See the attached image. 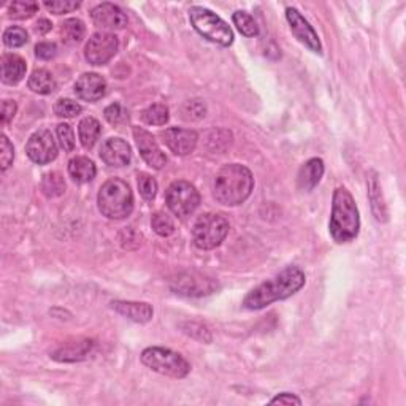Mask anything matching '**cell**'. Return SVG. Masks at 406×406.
<instances>
[{"mask_svg":"<svg viewBox=\"0 0 406 406\" xmlns=\"http://www.w3.org/2000/svg\"><path fill=\"white\" fill-rule=\"evenodd\" d=\"M111 308L116 313H119L121 316H124L127 319L133 320V323L138 324H147L153 319V308L148 303L143 302H124V300H116L111 302Z\"/></svg>","mask_w":406,"mask_h":406,"instance_id":"19","label":"cell"},{"mask_svg":"<svg viewBox=\"0 0 406 406\" xmlns=\"http://www.w3.org/2000/svg\"><path fill=\"white\" fill-rule=\"evenodd\" d=\"M138 189H140V194L144 200H153L157 192L156 180L148 173H140L138 175Z\"/></svg>","mask_w":406,"mask_h":406,"instance_id":"35","label":"cell"},{"mask_svg":"<svg viewBox=\"0 0 406 406\" xmlns=\"http://www.w3.org/2000/svg\"><path fill=\"white\" fill-rule=\"evenodd\" d=\"M39 11L37 2H29V0H18L13 2L8 8V15L13 20H29Z\"/></svg>","mask_w":406,"mask_h":406,"instance_id":"30","label":"cell"},{"mask_svg":"<svg viewBox=\"0 0 406 406\" xmlns=\"http://www.w3.org/2000/svg\"><path fill=\"white\" fill-rule=\"evenodd\" d=\"M230 224L222 215L205 213L192 227V240L198 250L210 251L219 246L229 234Z\"/></svg>","mask_w":406,"mask_h":406,"instance_id":"7","label":"cell"},{"mask_svg":"<svg viewBox=\"0 0 406 406\" xmlns=\"http://www.w3.org/2000/svg\"><path fill=\"white\" fill-rule=\"evenodd\" d=\"M41 191L46 197L56 198L60 197L65 192V181L64 177L59 172H50L43 177L41 181Z\"/></svg>","mask_w":406,"mask_h":406,"instance_id":"27","label":"cell"},{"mask_svg":"<svg viewBox=\"0 0 406 406\" xmlns=\"http://www.w3.org/2000/svg\"><path fill=\"white\" fill-rule=\"evenodd\" d=\"M57 138L65 153H72L75 149V133L69 124L57 126Z\"/></svg>","mask_w":406,"mask_h":406,"instance_id":"37","label":"cell"},{"mask_svg":"<svg viewBox=\"0 0 406 406\" xmlns=\"http://www.w3.org/2000/svg\"><path fill=\"white\" fill-rule=\"evenodd\" d=\"M162 138L167 148L177 156H187L194 153L198 142L196 130L180 129V127H170V129L162 132Z\"/></svg>","mask_w":406,"mask_h":406,"instance_id":"14","label":"cell"},{"mask_svg":"<svg viewBox=\"0 0 406 406\" xmlns=\"http://www.w3.org/2000/svg\"><path fill=\"white\" fill-rule=\"evenodd\" d=\"M75 94L81 100L97 102L107 94V81L97 74H84L75 83Z\"/></svg>","mask_w":406,"mask_h":406,"instance_id":"18","label":"cell"},{"mask_svg":"<svg viewBox=\"0 0 406 406\" xmlns=\"http://www.w3.org/2000/svg\"><path fill=\"white\" fill-rule=\"evenodd\" d=\"M27 32L22 27H10L4 34V43L8 48H21L27 43Z\"/></svg>","mask_w":406,"mask_h":406,"instance_id":"32","label":"cell"},{"mask_svg":"<svg viewBox=\"0 0 406 406\" xmlns=\"http://www.w3.org/2000/svg\"><path fill=\"white\" fill-rule=\"evenodd\" d=\"M286 20L289 22L290 30H292L294 37L299 40L302 45H305L308 50L316 53V54L323 53V45H320V40L318 37L316 30H314L311 24L302 16L299 10L287 8L286 10Z\"/></svg>","mask_w":406,"mask_h":406,"instance_id":"12","label":"cell"},{"mask_svg":"<svg viewBox=\"0 0 406 406\" xmlns=\"http://www.w3.org/2000/svg\"><path fill=\"white\" fill-rule=\"evenodd\" d=\"M100 159L110 167H126L132 159V149L123 138H108L100 148Z\"/></svg>","mask_w":406,"mask_h":406,"instance_id":"16","label":"cell"},{"mask_svg":"<svg viewBox=\"0 0 406 406\" xmlns=\"http://www.w3.org/2000/svg\"><path fill=\"white\" fill-rule=\"evenodd\" d=\"M189 20L194 29L211 43L230 46L234 43V32L227 22L208 8L192 7L189 10Z\"/></svg>","mask_w":406,"mask_h":406,"instance_id":"5","label":"cell"},{"mask_svg":"<svg viewBox=\"0 0 406 406\" xmlns=\"http://www.w3.org/2000/svg\"><path fill=\"white\" fill-rule=\"evenodd\" d=\"M118 37L108 32H97L84 48V57L93 65H105L118 53Z\"/></svg>","mask_w":406,"mask_h":406,"instance_id":"10","label":"cell"},{"mask_svg":"<svg viewBox=\"0 0 406 406\" xmlns=\"http://www.w3.org/2000/svg\"><path fill=\"white\" fill-rule=\"evenodd\" d=\"M329 229L332 238L340 245L349 243L359 235V210H357L354 197L351 196L346 187H337L333 192Z\"/></svg>","mask_w":406,"mask_h":406,"instance_id":"3","label":"cell"},{"mask_svg":"<svg viewBox=\"0 0 406 406\" xmlns=\"http://www.w3.org/2000/svg\"><path fill=\"white\" fill-rule=\"evenodd\" d=\"M271 405H302V400L294 395V393H289V392H283L280 395H276L275 398L270 400Z\"/></svg>","mask_w":406,"mask_h":406,"instance_id":"43","label":"cell"},{"mask_svg":"<svg viewBox=\"0 0 406 406\" xmlns=\"http://www.w3.org/2000/svg\"><path fill=\"white\" fill-rule=\"evenodd\" d=\"M205 113H207V107L202 100H189L183 107V118L187 121L202 119Z\"/></svg>","mask_w":406,"mask_h":406,"instance_id":"38","label":"cell"},{"mask_svg":"<svg viewBox=\"0 0 406 406\" xmlns=\"http://www.w3.org/2000/svg\"><path fill=\"white\" fill-rule=\"evenodd\" d=\"M15 159V149L13 144L10 143V140L5 135L0 138V162H2V172L7 170V168L13 163Z\"/></svg>","mask_w":406,"mask_h":406,"instance_id":"40","label":"cell"},{"mask_svg":"<svg viewBox=\"0 0 406 406\" xmlns=\"http://www.w3.org/2000/svg\"><path fill=\"white\" fill-rule=\"evenodd\" d=\"M368 198L370 203H372L373 215L377 217L378 222H386L387 221V207L384 203L383 192H381V186L378 183L377 173L372 172L368 178Z\"/></svg>","mask_w":406,"mask_h":406,"instance_id":"23","label":"cell"},{"mask_svg":"<svg viewBox=\"0 0 406 406\" xmlns=\"http://www.w3.org/2000/svg\"><path fill=\"white\" fill-rule=\"evenodd\" d=\"M51 29H53V24L48 20H39V22L35 24V32H37L39 35H45L50 32Z\"/></svg>","mask_w":406,"mask_h":406,"instance_id":"44","label":"cell"},{"mask_svg":"<svg viewBox=\"0 0 406 406\" xmlns=\"http://www.w3.org/2000/svg\"><path fill=\"white\" fill-rule=\"evenodd\" d=\"M306 278L303 270L295 265H289L271 280L259 284L245 297L243 306L248 310H262L278 300H284L305 286Z\"/></svg>","mask_w":406,"mask_h":406,"instance_id":"1","label":"cell"},{"mask_svg":"<svg viewBox=\"0 0 406 406\" xmlns=\"http://www.w3.org/2000/svg\"><path fill=\"white\" fill-rule=\"evenodd\" d=\"M133 138H135L138 151H140L144 162H147L149 167L156 168V170H161L167 163V157L162 153L156 138L151 135L148 130L142 129V127H135V129H133Z\"/></svg>","mask_w":406,"mask_h":406,"instance_id":"13","label":"cell"},{"mask_svg":"<svg viewBox=\"0 0 406 406\" xmlns=\"http://www.w3.org/2000/svg\"><path fill=\"white\" fill-rule=\"evenodd\" d=\"M90 18L97 27L107 30H119L127 26V16L118 5L100 4L90 10Z\"/></svg>","mask_w":406,"mask_h":406,"instance_id":"15","label":"cell"},{"mask_svg":"<svg viewBox=\"0 0 406 406\" xmlns=\"http://www.w3.org/2000/svg\"><path fill=\"white\" fill-rule=\"evenodd\" d=\"M252 189V173L240 163H229L222 167L215 178V198L226 207H236L246 202Z\"/></svg>","mask_w":406,"mask_h":406,"instance_id":"2","label":"cell"},{"mask_svg":"<svg viewBox=\"0 0 406 406\" xmlns=\"http://www.w3.org/2000/svg\"><path fill=\"white\" fill-rule=\"evenodd\" d=\"M27 86L30 90H32V93L48 95L56 89V80H54L51 72H48L45 69H39V70H34V74L30 75Z\"/></svg>","mask_w":406,"mask_h":406,"instance_id":"24","label":"cell"},{"mask_svg":"<svg viewBox=\"0 0 406 406\" xmlns=\"http://www.w3.org/2000/svg\"><path fill=\"white\" fill-rule=\"evenodd\" d=\"M81 105L70 99H59L54 105V113L60 118H75L81 113Z\"/></svg>","mask_w":406,"mask_h":406,"instance_id":"33","label":"cell"},{"mask_svg":"<svg viewBox=\"0 0 406 406\" xmlns=\"http://www.w3.org/2000/svg\"><path fill=\"white\" fill-rule=\"evenodd\" d=\"M26 60L18 54H4L2 57V81L5 84H18L26 75Z\"/></svg>","mask_w":406,"mask_h":406,"instance_id":"21","label":"cell"},{"mask_svg":"<svg viewBox=\"0 0 406 406\" xmlns=\"http://www.w3.org/2000/svg\"><path fill=\"white\" fill-rule=\"evenodd\" d=\"M232 20L236 29L240 30V34L245 35V37H256L259 34L257 22L254 21V18L250 13H246V11H236V13H234Z\"/></svg>","mask_w":406,"mask_h":406,"instance_id":"28","label":"cell"},{"mask_svg":"<svg viewBox=\"0 0 406 406\" xmlns=\"http://www.w3.org/2000/svg\"><path fill=\"white\" fill-rule=\"evenodd\" d=\"M102 133V127L100 123L93 116L84 118L80 126H78V135H80V142L83 144V148L90 149L99 140Z\"/></svg>","mask_w":406,"mask_h":406,"instance_id":"25","label":"cell"},{"mask_svg":"<svg viewBox=\"0 0 406 406\" xmlns=\"http://www.w3.org/2000/svg\"><path fill=\"white\" fill-rule=\"evenodd\" d=\"M165 200L168 210L175 216L186 217L197 210L200 205V194L189 181H175L168 186Z\"/></svg>","mask_w":406,"mask_h":406,"instance_id":"8","label":"cell"},{"mask_svg":"<svg viewBox=\"0 0 406 406\" xmlns=\"http://www.w3.org/2000/svg\"><path fill=\"white\" fill-rule=\"evenodd\" d=\"M94 349V341L89 338H80V340L67 341L62 346H59L56 351L51 353V359L56 362H80L84 360Z\"/></svg>","mask_w":406,"mask_h":406,"instance_id":"17","label":"cell"},{"mask_svg":"<svg viewBox=\"0 0 406 406\" xmlns=\"http://www.w3.org/2000/svg\"><path fill=\"white\" fill-rule=\"evenodd\" d=\"M84 32H86V27H84V22L81 20H76V18H72V20H67L60 26V39L65 45H78L84 39Z\"/></svg>","mask_w":406,"mask_h":406,"instance_id":"26","label":"cell"},{"mask_svg":"<svg viewBox=\"0 0 406 406\" xmlns=\"http://www.w3.org/2000/svg\"><path fill=\"white\" fill-rule=\"evenodd\" d=\"M142 362L149 370L170 378H186L191 365L183 356L167 348H147L142 353Z\"/></svg>","mask_w":406,"mask_h":406,"instance_id":"6","label":"cell"},{"mask_svg":"<svg viewBox=\"0 0 406 406\" xmlns=\"http://www.w3.org/2000/svg\"><path fill=\"white\" fill-rule=\"evenodd\" d=\"M151 226H153L154 232L161 236H170L175 232V224L173 219L168 215L157 211L151 217Z\"/></svg>","mask_w":406,"mask_h":406,"instance_id":"31","label":"cell"},{"mask_svg":"<svg viewBox=\"0 0 406 406\" xmlns=\"http://www.w3.org/2000/svg\"><path fill=\"white\" fill-rule=\"evenodd\" d=\"M105 119L113 126L124 124L126 121H129V113L126 108L119 104H111L110 107L105 108Z\"/></svg>","mask_w":406,"mask_h":406,"instance_id":"36","label":"cell"},{"mask_svg":"<svg viewBox=\"0 0 406 406\" xmlns=\"http://www.w3.org/2000/svg\"><path fill=\"white\" fill-rule=\"evenodd\" d=\"M100 213L108 219H124L133 211V194L129 184L119 178H111L100 187L97 197Z\"/></svg>","mask_w":406,"mask_h":406,"instance_id":"4","label":"cell"},{"mask_svg":"<svg viewBox=\"0 0 406 406\" xmlns=\"http://www.w3.org/2000/svg\"><path fill=\"white\" fill-rule=\"evenodd\" d=\"M323 175H324V162L323 161L318 159V157H313V159L306 161L300 168L299 177H297V184H299V189L313 191L314 187L319 184Z\"/></svg>","mask_w":406,"mask_h":406,"instance_id":"20","label":"cell"},{"mask_svg":"<svg viewBox=\"0 0 406 406\" xmlns=\"http://www.w3.org/2000/svg\"><path fill=\"white\" fill-rule=\"evenodd\" d=\"M170 287L175 294L184 297H203L216 292L219 284L215 278L198 273V271H186L172 280Z\"/></svg>","mask_w":406,"mask_h":406,"instance_id":"9","label":"cell"},{"mask_svg":"<svg viewBox=\"0 0 406 406\" xmlns=\"http://www.w3.org/2000/svg\"><path fill=\"white\" fill-rule=\"evenodd\" d=\"M80 2H72V0H46L45 7L46 10H50L54 15H64V13H72L80 8Z\"/></svg>","mask_w":406,"mask_h":406,"instance_id":"34","label":"cell"},{"mask_svg":"<svg viewBox=\"0 0 406 406\" xmlns=\"http://www.w3.org/2000/svg\"><path fill=\"white\" fill-rule=\"evenodd\" d=\"M69 175L78 184L89 183V181H93L97 175L95 163L88 159V157L76 156L69 162Z\"/></svg>","mask_w":406,"mask_h":406,"instance_id":"22","label":"cell"},{"mask_svg":"<svg viewBox=\"0 0 406 406\" xmlns=\"http://www.w3.org/2000/svg\"><path fill=\"white\" fill-rule=\"evenodd\" d=\"M142 118L149 126H163L170 118V113L163 104H153L142 113Z\"/></svg>","mask_w":406,"mask_h":406,"instance_id":"29","label":"cell"},{"mask_svg":"<svg viewBox=\"0 0 406 406\" xmlns=\"http://www.w3.org/2000/svg\"><path fill=\"white\" fill-rule=\"evenodd\" d=\"M18 105L15 100H4L2 104V126H7L11 119L15 118Z\"/></svg>","mask_w":406,"mask_h":406,"instance_id":"42","label":"cell"},{"mask_svg":"<svg viewBox=\"0 0 406 406\" xmlns=\"http://www.w3.org/2000/svg\"><path fill=\"white\" fill-rule=\"evenodd\" d=\"M181 327H183L184 333H187V335L192 337V338H196V340H198V341H203V343H210L211 341L210 330L203 324H200V323H184Z\"/></svg>","mask_w":406,"mask_h":406,"instance_id":"39","label":"cell"},{"mask_svg":"<svg viewBox=\"0 0 406 406\" xmlns=\"http://www.w3.org/2000/svg\"><path fill=\"white\" fill-rule=\"evenodd\" d=\"M26 153L29 159L39 163V165H45V163H50L51 161L56 159L57 144L56 140H54L53 133L50 130L35 132L26 144Z\"/></svg>","mask_w":406,"mask_h":406,"instance_id":"11","label":"cell"},{"mask_svg":"<svg viewBox=\"0 0 406 406\" xmlns=\"http://www.w3.org/2000/svg\"><path fill=\"white\" fill-rule=\"evenodd\" d=\"M35 56L43 60H50L57 56V46L56 43H50V41H41L35 46Z\"/></svg>","mask_w":406,"mask_h":406,"instance_id":"41","label":"cell"}]
</instances>
